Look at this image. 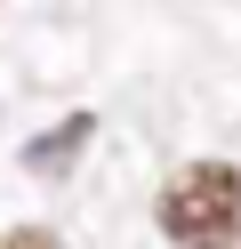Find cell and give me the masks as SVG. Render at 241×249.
<instances>
[{
  "label": "cell",
  "instance_id": "obj_1",
  "mask_svg": "<svg viewBox=\"0 0 241 249\" xmlns=\"http://www.w3.org/2000/svg\"><path fill=\"white\" fill-rule=\"evenodd\" d=\"M153 217L177 249H241V169L233 161H185L161 185Z\"/></svg>",
  "mask_w": 241,
  "mask_h": 249
},
{
  "label": "cell",
  "instance_id": "obj_2",
  "mask_svg": "<svg viewBox=\"0 0 241 249\" xmlns=\"http://www.w3.org/2000/svg\"><path fill=\"white\" fill-rule=\"evenodd\" d=\"M89 137H96V113L56 121L48 137H32V145H24V169H32V177H64V169L80 161V145H89Z\"/></svg>",
  "mask_w": 241,
  "mask_h": 249
},
{
  "label": "cell",
  "instance_id": "obj_3",
  "mask_svg": "<svg viewBox=\"0 0 241 249\" xmlns=\"http://www.w3.org/2000/svg\"><path fill=\"white\" fill-rule=\"evenodd\" d=\"M0 249H64V241H56V233H40V225H8V233H0Z\"/></svg>",
  "mask_w": 241,
  "mask_h": 249
}]
</instances>
